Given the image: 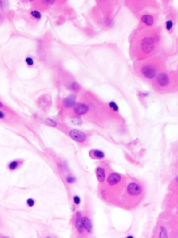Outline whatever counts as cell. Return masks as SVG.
Masks as SVG:
<instances>
[{
  "label": "cell",
  "mask_w": 178,
  "mask_h": 238,
  "mask_svg": "<svg viewBox=\"0 0 178 238\" xmlns=\"http://www.w3.org/2000/svg\"><path fill=\"white\" fill-rule=\"evenodd\" d=\"M161 30L146 27L138 31L132 43L131 52L136 61L155 57L161 45Z\"/></svg>",
  "instance_id": "obj_1"
},
{
  "label": "cell",
  "mask_w": 178,
  "mask_h": 238,
  "mask_svg": "<svg viewBox=\"0 0 178 238\" xmlns=\"http://www.w3.org/2000/svg\"><path fill=\"white\" fill-rule=\"evenodd\" d=\"M164 61L160 57H155L139 61L135 66L136 74L142 79L148 81H154L156 77L164 71Z\"/></svg>",
  "instance_id": "obj_2"
},
{
  "label": "cell",
  "mask_w": 178,
  "mask_h": 238,
  "mask_svg": "<svg viewBox=\"0 0 178 238\" xmlns=\"http://www.w3.org/2000/svg\"><path fill=\"white\" fill-rule=\"evenodd\" d=\"M153 87L160 93L172 92L178 88V73L175 71L161 72L153 81Z\"/></svg>",
  "instance_id": "obj_3"
},
{
  "label": "cell",
  "mask_w": 178,
  "mask_h": 238,
  "mask_svg": "<svg viewBox=\"0 0 178 238\" xmlns=\"http://www.w3.org/2000/svg\"><path fill=\"white\" fill-rule=\"evenodd\" d=\"M126 193L127 196L132 198H139L142 195L143 186L137 182H131L126 187Z\"/></svg>",
  "instance_id": "obj_4"
},
{
  "label": "cell",
  "mask_w": 178,
  "mask_h": 238,
  "mask_svg": "<svg viewBox=\"0 0 178 238\" xmlns=\"http://www.w3.org/2000/svg\"><path fill=\"white\" fill-rule=\"evenodd\" d=\"M90 110H91V106L86 102L76 103L73 108V113L75 115V116L78 117L86 115L89 113Z\"/></svg>",
  "instance_id": "obj_5"
},
{
  "label": "cell",
  "mask_w": 178,
  "mask_h": 238,
  "mask_svg": "<svg viewBox=\"0 0 178 238\" xmlns=\"http://www.w3.org/2000/svg\"><path fill=\"white\" fill-rule=\"evenodd\" d=\"M82 213L80 211H77L75 212V216H74V227L75 229L79 236H84L85 234V231L82 223Z\"/></svg>",
  "instance_id": "obj_6"
},
{
  "label": "cell",
  "mask_w": 178,
  "mask_h": 238,
  "mask_svg": "<svg viewBox=\"0 0 178 238\" xmlns=\"http://www.w3.org/2000/svg\"><path fill=\"white\" fill-rule=\"evenodd\" d=\"M69 136L74 141L78 143H84L87 140L88 136L84 132L79 129H73L69 132Z\"/></svg>",
  "instance_id": "obj_7"
},
{
  "label": "cell",
  "mask_w": 178,
  "mask_h": 238,
  "mask_svg": "<svg viewBox=\"0 0 178 238\" xmlns=\"http://www.w3.org/2000/svg\"><path fill=\"white\" fill-rule=\"evenodd\" d=\"M107 184L108 186L111 187L116 186L120 184L122 181V176L119 173H111L109 175L107 178Z\"/></svg>",
  "instance_id": "obj_8"
},
{
  "label": "cell",
  "mask_w": 178,
  "mask_h": 238,
  "mask_svg": "<svg viewBox=\"0 0 178 238\" xmlns=\"http://www.w3.org/2000/svg\"><path fill=\"white\" fill-rule=\"evenodd\" d=\"M140 21L143 25L146 26V27H152L155 24L156 18L154 15L146 13V14H143L140 17Z\"/></svg>",
  "instance_id": "obj_9"
},
{
  "label": "cell",
  "mask_w": 178,
  "mask_h": 238,
  "mask_svg": "<svg viewBox=\"0 0 178 238\" xmlns=\"http://www.w3.org/2000/svg\"><path fill=\"white\" fill-rule=\"evenodd\" d=\"M82 223L84 228L85 232L88 235H91L93 232V223L91 219L88 215H84L82 216Z\"/></svg>",
  "instance_id": "obj_10"
},
{
  "label": "cell",
  "mask_w": 178,
  "mask_h": 238,
  "mask_svg": "<svg viewBox=\"0 0 178 238\" xmlns=\"http://www.w3.org/2000/svg\"><path fill=\"white\" fill-rule=\"evenodd\" d=\"M77 97L75 94H70L65 97L62 101V105L65 109H70L73 108L76 103Z\"/></svg>",
  "instance_id": "obj_11"
},
{
  "label": "cell",
  "mask_w": 178,
  "mask_h": 238,
  "mask_svg": "<svg viewBox=\"0 0 178 238\" xmlns=\"http://www.w3.org/2000/svg\"><path fill=\"white\" fill-rule=\"evenodd\" d=\"M95 175L97 181L100 183H104L107 180V173L105 169L102 166H98L95 170Z\"/></svg>",
  "instance_id": "obj_12"
},
{
  "label": "cell",
  "mask_w": 178,
  "mask_h": 238,
  "mask_svg": "<svg viewBox=\"0 0 178 238\" xmlns=\"http://www.w3.org/2000/svg\"><path fill=\"white\" fill-rule=\"evenodd\" d=\"M155 238H169L168 228L165 226H159L156 232Z\"/></svg>",
  "instance_id": "obj_13"
},
{
  "label": "cell",
  "mask_w": 178,
  "mask_h": 238,
  "mask_svg": "<svg viewBox=\"0 0 178 238\" xmlns=\"http://www.w3.org/2000/svg\"><path fill=\"white\" fill-rule=\"evenodd\" d=\"M105 153L100 149H92L90 151V157H91V159L101 160L105 158Z\"/></svg>",
  "instance_id": "obj_14"
},
{
  "label": "cell",
  "mask_w": 178,
  "mask_h": 238,
  "mask_svg": "<svg viewBox=\"0 0 178 238\" xmlns=\"http://www.w3.org/2000/svg\"><path fill=\"white\" fill-rule=\"evenodd\" d=\"M22 164L20 160H13V161H10L9 164H8V168L9 170L14 171L17 170L18 168L20 167V165Z\"/></svg>",
  "instance_id": "obj_15"
},
{
  "label": "cell",
  "mask_w": 178,
  "mask_h": 238,
  "mask_svg": "<svg viewBox=\"0 0 178 238\" xmlns=\"http://www.w3.org/2000/svg\"><path fill=\"white\" fill-rule=\"evenodd\" d=\"M69 87H70V88L72 90L74 91V92H79V91L80 90V89H81L80 85H79L77 82H75V81L71 82L70 85H69Z\"/></svg>",
  "instance_id": "obj_16"
},
{
  "label": "cell",
  "mask_w": 178,
  "mask_h": 238,
  "mask_svg": "<svg viewBox=\"0 0 178 238\" xmlns=\"http://www.w3.org/2000/svg\"><path fill=\"white\" fill-rule=\"evenodd\" d=\"M66 183L68 184H73L76 182V177L73 175H67L65 177Z\"/></svg>",
  "instance_id": "obj_17"
},
{
  "label": "cell",
  "mask_w": 178,
  "mask_h": 238,
  "mask_svg": "<svg viewBox=\"0 0 178 238\" xmlns=\"http://www.w3.org/2000/svg\"><path fill=\"white\" fill-rule=\"evenodd\" d=\"M44 122L46 125L49 126V127H57V125H58V123L57 122L54 121V120L52 119H49V118H47V119H45Z\"/></svg>",
  "instance_id": "obj_18"
},
{
  "label": "cell",
  "mask_w": 178,
  "mask_h": 238,
  "mask_svg": "<svg viewBox=\"0 0 178 238\" xmlns=\"http://www.w3.org/2000/svg\"><path fill=\"white\" fill-rule=\"evenodd\" d=\"M109 108L113 112H114V113L118 112L119 111V107L118 106V104H117L115 101H110V102L109 103Z\"/></svg>",
  "instance_id": "obj_19"
},
{
  "label": "cell",
  "mask_w": 178,
  "mask_h": 238,
  "mask_svg": "<svg viewBox=\"0 0 178 238\" xmlns=\"http://www.w3.org/2000/svg\"><path fill=\"white\" fill-rule=\"evenodd\" d=\"M174 21L172 19H169L166 22V28L168 31H171L172 28L173 27Z\"/></svg>",
  "instance_id": "obj_20"
},
{
  "label": "cell",
  "mask_w": 178,
  "mask_h": 238,
  "mask_svg": "<svg viewBox=\"0 0 178 238\" xmlns=\"http://www.w3.org/2000/svg\"><path fill=\"white\" fill-rule=\"evenodd\" d=\"M26 205H27L29 207H33L35 205L36 201H35V200L31 198H29L26 199Z\"/></svg>",
  "instance_id": "obj_21"
},
{
  "label": "cell",
  "mask_w": 178,
  "mask_h": 238,
  "mask_svg": "<svg viewBox=\"0 0 178 238\" xmlns=\"http://www.w3.org/2000/svg\"><path fill=\"white\" fill-rule=\"evenodd\" d=\"M72 122H73V124H75V125H79V124H81V120L80 118H79V117L75 116V117H73V119H72Z\"/></svg>",
  "instance_id": "obj_22"
},
{
  "label": "cell",
  "mask_w": 178,
  "mask_h": 238,
  "mask_svg": "<svg viewBox=\"0 0 178 238\" xmlns=\"http://www.w3.org/2000/svg\"><path fill=\"white\" fill-rule=\"evenodd\" d=\"M73 203H74V204H75V205H80L81 198L79 196H77V195L76 196H74L73 198Z\"/></svg>",
  "instance_id": "obj_23"
},
{
  "label": "cell",
  "mask_w": 178,
  "mask_h": 238,
  "mask_svg": "<svg viewBox=\"0 0 178 238\" xmlns=\"http://www.w3.org/2000/svg\"><path fill=\"white\" fill-rule=\"evenodd\" d=\"M31 15H32L34 18H35L36 19H40V18H41V13L37 11V10H33V11H31Z\"/></svg>",
  "instance_id": "obj_24"
},
{
  "label": "cell",
  "mask_w": 178,
  "mask_h": 238,
  "mask_svg": "<svg viewBox=\"0 0 178 238\" xmlns=\"http://www.w3.org/2000/svg\"><path fill=\"white\" fill-rule=\"evenodd\" d=\"M26 62L29 66H32L34 65V60L31 57L26 58Z\"/></svg>",
  "instance_id": "obj_25"
},
{
  "label": "cell",
  "mask_w": 178,
  "mask_h": 238,
  "mask_svg": "<svg viewBox=\"0 0 178 238\" xmlns=\"http://www.w3.org/2000/svg\"><path fill=\"white\" fill-rule=\"evenodd\" d=\"M48 103H49V101H47V98H42V99L41 102V105L43 107H44V106L45 107Z\"/></svg>",
  "instance_id": "obj_26"
},
{
  "label": "cell",
  "mask_w": 178,
  "mask_h": 238,
  "mask_svg": "<svg viewBox=\"0 0 178 238\" xmlns=\"http://www.w3.org/2000/svg\"><path fill=\"white\" fill-rule=\"evenodd\" d=\"M6 117V114H5L4 112L0 110V119H4Z\"/></svg>",
  "instance_id": "obj_27"
},
{
  "label": "cell",
  "mask_w": 178,
  "mask_h": 238,
  "mask_svg": "<svg viewBox=\"0 0 178 238\" xmlns=\"http://www.w3.org/2000/svg\"><path fill=\"white\" fill-rule=\"evenodd\" d=\"M44 3H48V4H52L54 3V1H44Z\"/></svg>",
  "instance_id": "obj_28"
},
{
  "label": "cell",
  "mask_w": 178,
  "mask_h": 238,
  "mask_svg": "<svg viewBox=\"0 0 178 238\" xmlns=\"http://www.w3.org/2000/svg\"><path fill=\"white\" fill-rule=\"evenodd\" d=\"M125 238H134V237L133 236V235H127V236Z\"/></svg>",
  "instance_id": "obj_29"
},
{
  "label": "cell",
  "mask_w": 178,
  "mask_h": 238,
  "mask_svg": "<svg viewBox=\"0 0 178 238\" xmlns=\"http://www.w3.org/2000/svg\"><path fill=\"white\" fill-rule=\"evenodd\" d=\"M175 182H176V183L178 184V176H177V177H175Z\"/></svg>",
  "instance_id": "obj_30"
},
{
  "label": "cell",
  "mask_w": 178,
  "mask_h": 238,
  "mask_svg": "<svg viewBox=\"0 0 178 238\" xmlns=\"http://www.w3.org/2000/svg\"><path fill=\"white\" fill-rule=\"evenodd\" d=\"M0 238H10V237L7 236H4V235H1V236H0Z\"/></svg>",
  "instance_id": "obj_31"
},
{
  "label": "cell",
  "mask_w": 178,
  "mask_h": 238,
  "mask_svg": "<svg viewBox=\"0 0 178 238\" xmlns=\"http://www.w3.org/2000/svg\"><path fill=\"white\" fill-rule=\"evenodd\" d=\"M3 107H4L3 103H2V102H0V108H3Z\"/></svg>",
  "instance_id": "obj_32"
},
{
  "label": "cell",
  "mask_w": 178,
  "mask_h": 238,
  "mask_svg": "<svg viewBox=\"0 0 178 238\" xmlns=\"http://www.w3.org/2000/svg\"><path fill=\"white\" fill-rule=\"evenodd\" d=\"M45 238H56V237H51V236H47V237H45Z\"/></svg>",
  "instance_id": "obj_33"
},
{
  "label": "cell",
  "mask_w": 178,
  "mask_h": 238,
  "mask_svg": "<svg viewBox=\"0 0 178 238\" xmlns=\"http://www.w3.org/2000/svg\"><path fill=\"white\" fill-rule=\"evenodd\" d=\"M0 18H1V14H0Z\"/></svg>",
  "instance_id": "obj_34"
},
{
  "label": "cell",
  "mask_w": 178,
  "mask_h": 238,
  "mask_svg": "<svg viewBox=\"0 0 178 238\" xmlns=\"http://www.w3.org/2000/svg\"><path fill=\"white\" fill-rule=\"evenodd\" d=\"M177 200H178V199H177Z\"/></svg>",
  "instance_id": "obj_35"
}]
</instances>
